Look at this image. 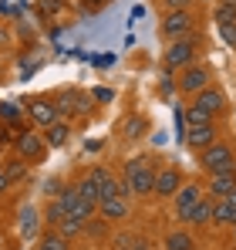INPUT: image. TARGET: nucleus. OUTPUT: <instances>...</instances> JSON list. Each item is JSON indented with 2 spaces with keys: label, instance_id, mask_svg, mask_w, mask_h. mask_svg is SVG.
<instances>
[{
  "label": "nucleus",
  "instance_id": "nucleus-1",
  "mask_svg": "<svg viewBox=\"0 0 236 250\" xmlns=\"http://www.w3.org/2000/svg\"><path fill=\"white\" fill-rule=\"evenodd\" d=\"M156 172H158V156L138 152L121 163V186L132 200H149L156 189Z\"/></svg>",
  "mask_w": 236,
  "mask_h": 250
},
{
  "label": "nucleus",
  "instance_id": "nucleus-2",
  "mask_svg": "<svg viewBox=\"0 0 236 250\" xmlns=\"http://www.w3.org/2000/svg\"><path fill=\"white\" fill-rule=\"evenodd\" d=\"M206 54V38H202V31L196 34H189V38H179V41H165L162 47V71H182L186 64H193Z\"/></svg>",
  "mask_w": 236,
  "mask_h": 250
},
{
  "label": "nucleus",
  "instance_id": "nucleus-3",
  "mask_svg": "<svg viewBox=\"0 0 236 250\" xmlns=\"http://www.w3.org/2000/svg\"><path fill=\"white\" fill-rule=\"evenodd\" d=\"M196 31H202V21H199L196 7H193V10H169V14L158 17V38H162V44L189 38V34H196Z\"/></svg>",
  "mask_w": 236,
  "mask_h": 250
},
{
  "label": "nucleus",
  "instance_id": "nucleus-4",
  "mask_svg": "<svg viewBox=\"0 0 236 250\" xmlns=\"http://www.w3.org/2000/svg\"><path fill=\"white\" fill-rule=\"evenodd\" d=\"M58 112H61V119H68V122H84L91 112H95V95L91 91H84V88H61L58 95Z\"/></svg>",
  "mask_w": 236,
  "mask_h": 250
},
{
  "label": "nucleus",
  "instance_id": "nucleus-5",
  "mask_svg": "<svg viewBox=\"0 0 236 250\" xmlns=\"http://www.w3.org/2000/svg\"><path fill=\"white\" fill-rule=\"evenodd\" d=\"M209 84H216L213 82V68L199 58V61H193V64H186L182 71H176V91L189 102V98H196L199 91H206Z\"/></svg>",
  "mask_w": 236,
  "mask_h": 250
},
{
  "label": "nucleus",
  "instance_id": "nucleus-6",
  "mask_svg": "<svg viewBox=\"0 0 236 250\" xmlns=\"http://www.w3.org/2000/svg\"><path fill=\"white\" fill-rule=\"evenodd\" d=\"M199 156V169L209 176V172H226V169H236V146L233 139H216L213 146H206Z\"/></svg>",
  "mask_w": 236,
  "mask_h": 250
},
{
  "label": "nucleus",
  "instance_id": "nucleus-7",
  "mask_svg": "<svg viewBox=\"0 0 236 250\" xmlns=\"http://www.w3.org/2000/svg\"><path fill=\"white\" fill-rule=\"evenodd\" d=\"M14 156H20L24 163H31V166H40V163H47V152H51V146H47V139H44V132H34V128H20L14 139Z\"/></svg>",
  "mask_w": 236,
  "mask_h": 250
},
{
  "label": "nucleus",
  "instance_id": "nucleus-8",
  "mask_svg": "<svg viewBox=\"0 0 236 250\" xmlns=\"http://www.w3.org/2000/svg\"><path fill=\"white\" fill-rule=\"evenodd\" d=\"M20 105H24V115L31 119V125H38V128H47V125H54L61 119L54 95H27Z\"/></svg>",
  "mask_w": 236,
  "mask_h": 250
},
{
  "label": "nucleus",
  "instance_id": "nucleus-9",
  "mask_svg": "<svg viewBox=\"0 0 236 250\" xmlns=\"http://www.w3.org/2000/svg\"><path fill=\"white\" fill-rule=\"evenodd\" d=\"M202 196H206V186H202V183H196V179H193V183H182L179 193L169 200V203H172V220H176V223H189V216H193V209L199 207Z\"/></svg>",
  "mask_w": 236,
  "mask_h": 250
},
{
  "label": "nucleus",
  "instance_id": "nucleus-10",
  "mask_svg": "<svg viewBox=\"0 0 236 250\" xmlns=\"http://www.w3.org/2000/svg\"><path fill=\"white\" fill-rule=\"evenodd\" d=\"M186 183V176H182V169L176 166V163H158V172H156V189H152V196L156 200H172L176 193H179V186Z\"/></svg>",
  "mask_w": 236,
  "mask_h": 250
},
{
  "label": "nucleus",
  "instance_id": "nucleus-11",
  "mask_svg": "<svg viewBox=\"0 0 236 250\" xmlns=\"http://www.w3.org/2000/svg\"><path fill=\"white\" fill-rule=\"evenodd\" d=\"M44 230H47L44 227V209H38L34 203L20 207V213H17V233H20V240L24 244H34Z\"/></svg>",
  "mask_w": 236,
  "mask_h": 250
},
{
  "label": "nucleus",
  "instance_id": "nucleus-12",
  "mask_svg": "<svg viewBox=\"0 0 236 250\" xmlns=\"http://www.w3.org/2000/svg\"><path fill=\"white\" fill-rule=\"evenodd\" d=\"M58 200H61V207H64V213H68V216H75V220H84V223H88V220L98 213V207H95V203H88V200L81 196L75 183H71V186H64Z\"/></svg>",
  "mask_w": 236,
  "mask_h": 250
},
{
  "label": "nucleus",
  "instance_id": "nucleus-13",
  "mask_svg": "<svg viewBox=\"0 0 236 250\" xmlns=\"http://www.w3.org/2000/svg\"><path fill=\"white\" fill-rule=\"evenodd\" d=\"M98 216L108 220L112 227H115V223H125V220L132 216V196H128V193H118V196L98 200Z\"/></svg>",
  "mask_w": 236,
  "mask_h": 250
},
{
  "label": "nucleus",
  "instance_id": "nucleus-14",
  "mask_svg": "<svg viewBox=\"0 0 236 250\" xmlns=\"http://www.w3.org/2000/svg\"><path fill=\"white\" fill-rule=\"evenodd\" d=\"M189 102H193V105H199L202 112H209L213 119H219V115L230 108V98H226V91H223L219 84H209L206 91H199L196 98H189Z\"/></svg>",
  "mask_w": 236,
  "mask_h": 250
},
{
  "label": "nucleus",
  "instance_id": "nucleus-15",
  "mask_svg": "<svg viewBox=\"0 0 236 250\" xmlns=\"http://www.w3.org/2000/svg\"><path fill=\"white\" fill-rule=\"evenodd\" d=\"M216 139H223L216 122H209V125H186V146H189L193 152H202V149L213 146Z\"/></svg>",
  "mask_w": 236,
  "mask_h": 250
},
{
  "label": "nucleus",
  "instance_id": "nucleus-16",
  "mask_svg": "<svg viewBox=\"0 0 236 250\" xmlns=\"http://www.w3.org/2000/svg\"><path fill=\"white\" fill-rule=\"evenodd\" d=\"M202 186H206V196H213V200L230 196V193L236 189V169H226V172H209V176L202 179Z\"/></svg>",
  "mask_w": 236,
  "mask_h": 250
},
{
  "label": "nucleus",
  "instance_id": "nucleus-17",
  "mask_svg": "<svg viewBox=\"0 0 236 250\" xmlns=\"http://www.w3.org/2000/svg\"><path fill=\"white\" fill-rule=\"evenodd\" d=\"M162 250H196V230L186 227V223L165 230V237H162Z\"/></svg>",
  "mask_w": 236,
  "mask_h": 250
},
{
  "label": "nucleus",
  "instance_id": "nucleus-18",
  "mask_svg": "<svg viewBox=\"0 0 236 250\" xmlns=\"http://www.w3.org/2000/svg\"><path fill=\"white\" fill-rule=\"evenodd\" d=\"M118 135H121L125 142H142V139L149 135V119L138 115V112H128V115L118 122Z\"/></svg>",
  "mask_w": 236,
  "mask_h": 250
},
{
  "label": "nucleus",
  "instance_id": "nucleus-19",
  "mask_svg": "<svg viewBox=\"0 0 236 250\" xmlns=\"http://www.w3.org/2000/svg\"><path fill=\"white\" fill-rule=\"evenodd\" d=\"M71 135H75V122H68V119H58L54 125L44 128V139H47L51 149H64L71 142Z\"/></svg>",
  "mask_w": 236,
  "mask_h": 250
},
{
  "label": "nucleus",
  "instance_id": "nucleus-20",
  "mask_svg": "<svg viewBox=\"0 0 236 250\" xmlns=\"http://www.w3.org/2000/svg\"><path fill=\"white\" fill-rule=\"evenodd\" d=\"M213 213H216V200H213V196H202L199 207L193 209V216H189L186 227H193V230H206V227H213Z\"/></svg>",
  "mask_w": 236,
  "mask_h": 250
},
{
  "label": "nucleus",
  "instance_id": "nucleus-21",
  "mask_svg": "<svg viewBox=\"0 0 236 250\" xmlns=\"http://www.w3.org/2000/svg\"><path fill=\"white\" fill-rule=\"evenodd\" d=\"M34 250H75V240L64 237L61 230H44L34 240Z\"/></svg>",
  "mask_w": 236,
  "mask_h": 250
},
{
  "label": "nucleus",
  "instance_id": "nucleus-22",
  "mask_svg": "<svg viewBox=\"0 0 236 250\" xmlns=\"http://www.w3.org/2000/svg\"><path fill=\"white\" fill-rule=\"evenodd\" d=\"M236 223V203L230 196H223V200H216V213H213V227H219V230H230Z\"/></svg>",
  "mask_w": 236,
  "mask_h": 250
},
{
  "label": "nucleus",
  "instance_id": "nucleus-23",
  "mask_svg": "<svg viewBox=\"0 0 236 250\" xmlns=\"http://www.w3.org/2000/svg\"><path fill=\"white\" fill-rule=\"evenodd\" d=\"M40 209H44V227H47V230H58V223L68 216L64 207H61V200H47Z\"/></svg>",
  "mask_w": 236,
  "mask_h": 250
},
{
  "label": "nucleus",
  "instance_id": "nucleus-24",
  "mask_svg": "<svg viewBox=\"0 0 236 250\" xmlns=\"http://www.w3.org/2000/svg\"><path fill=\"white\" fill-rule=\"evenodd\" d=\"M3 169H7V176L14 179V186H17V183H24V179L31 176V163H24L20 156H14V159H7V163H3Z\"/></svg>",
  "mask_w": 236,
  "mask_h": 250
},
{
  "label": "nucleus",
  "instance_id": "nucleus-25",
  "mask_svg": "<svg viewBox=\"0 0 236 250\" xmlns=\"http://www.w3.org/2000/svg\"><path fill=\"white\" fill-rule=\"evenodd\" d=\"M182 122L186 125H209V122H216V119H213L209 112H202L199 105L189 102V105H182Z\"/></svg>",
  "mask_w": 236,
  "mask_h": 250
},
{
  "label": "nucleus",
  "instance_id": "nucleus-26",
  "mask_svg": "<svg viewBox=\"0 0 236 250\" xmlns=\"http://www.w3.org/2000/svg\"><path fill=\"white\" fill-rule=\"evenodd\" d=\"M20 119H27V115H24V105L17 108L14 102H3V98H0V122L3 125H20Z\"/></svg>",
  "mask_w": 236,
  "mask_h": 250
},
{
  "label": "nucleus",
  "instance_id": "nucleus-27",
  "mask_svg": "<svg viewBox=\"0 0 236 250\" xmlns=\"http://www.w3.org/2000/svg\"><path fill=\"white\" fill-rule=\"evenodd\" d=\"M75 186H78V193L84 196V200H88V203H95V207H98V200H101V189H98V183H95L91 176H81Z\"/></svg>",
  "mask_w": 236,
  "mask_h": 250
},
{
  "label": "nucleus",
  "instance_id": "nucleus-28",
  "mask_svg": "<svg viewBox=\"0 0 236 250\" xmlns=\"http://www.w3.org/2000/svg\"><path fill=\"white\" fill-rule=\"evenodd\" d=\"M58 230H61L64 237L78 240V237H84V220H75V216H64V220L58 223Z\"/></svg>",
  "mask_w": 236,
  "mask_h": 250
},
{
  "label": "nucleus",
  "instance_id": "nucleus-29",
  "mask_svg": "<svg viewBox=\"0 0 236 250\" xmlns=\"http://www.w3.org/2000/svg\"><path fill=\"white\" fill-rule=\"evenodd\" d=\"M199 0H156V7L162 14H169V10H193Z\"/></svg>",
  "mask_w": 236,
  "mask_h": 250
},
{
  "label": "nucleus",
  "instance_id": "nucleus-30",
  "mask_svg": "<svg viewBox=\"0 0 236 250\" xmlns=\"http://www.w3.org/2000/svg\"><path fill=\"white\" fill-rule=\"evenodd\" d=\"M38 7H40L44 17H58V14L68 7V0H38Z\"/></svg>",
  "mask_w": 236,
  "mask_h": 250
},
{
  "label": "nucleus",
  "instance_id": "nucleus-31",
  "mask_svg": "<svg viewBox=\"0 0 236 250\" xmlns=\"http://www.w3.org/2000/svg\"><path fill=\"white\" fill-rule=\"evenodd\" d=\"M213 21H216V24H233V21H236V7H223V3H216Z\"/></svg>",
  "mask_w": 236,
  "mask_h": 250
},
{
  "label": "nucleus",
  "instance_id": "nucleus-32",
  "mask_svg": "<svg viewBox=\"0 0 236 250\" xmlns=\"http://www.w3.org/2000/svg\"><path fill=\"white\" fill-rule=\"evenodd\" d=\"M10 47H14V27L7 21H0V54L10 51Z\"/></svg>",
  "mask_w": 236,
  "mask_h": 250
},
{
  "label": "nucleus",
  "instance_id": "nucleus-33",
  "mask_svg": "<svg viewBox=\"0 0 236 250\" xmlns=\"http://www.w3.org/2000/svg\"><path fill=\"white\" fill-rule=\"evenodd\" d=\"M158 95H179V91H176V75H172V71H162V78H158Z\"/></svg>",
  "mask_w": 236,
  "mask_h": 250
},
{
  "label": "nucleus",
  "instance_id": "nucleus-34",
  "mask_svg": "<svg viewBox=\"0 0 236 250\" xmlns=\"http://www.w3.org/2000/svg\"><path fill=\"white\" fill-rule=\"evenodd\" d=\"M216 31H219V38L230 44V47H236V21L233 24H216Z\"/></svg>",
  "mask_w": 236,
  "mask_h": 250
},
{
  "label": "nucleus",
  "instance_id": "nucleus-35",
  "mask_svg": "<svg viewBox=\"0 0 236 250\" xmlns=\"http://www.w3.org/2000/svg\"><path fill=\"white\" fill-rule=\"evenodd\" d=\"M61 189H64V183H61V179H47V183H44V196H47V200H58V196H61Z\"/></svg>",
  "mask_w": 236,
  "mask_h": 250
},
{
  "label": "nucleus",
  "instance_id": "nucleus-36",
  "mask_svg": "<svg viewBox=\"0 0 236 250\" xmlns=\"http://www.w3.org/2000/svg\"><path fill=\"white\" fill-rule=\"evenodd\" d=\"M112 0H81V10L84 14H95V10H101V7H108Z\"/></svg>",
  "mask_w": 236,
  "mask_h": 250
},
{
  "label": "nucleus",
  "instance_id": "nucleus-37",
  "mask_svg": "<svg viewBox=\"0 0 236 250\" xmlns=\"http://www.w3.org/2000/svg\"><path fill=\"white\" fill-rule=\"evenodd\" d=\"M10 189H14V179H10V176H7V169L0 166V196H7V193H10Z\"/></svg>",
  "mask_w": 236,
  "mask_h": 250
},
{
  "label": "nucleus",
  "instance_id": "nucleus-38",
  "mask_svg": "<svg viewBox=\"0 0 236 250\" xmlns=\"http://www.w3.org/2000/svg\"><path fill=\"white\" fill-rule=\"evenodd\" d=\"M128 247L132 250H152V244H149L145 237H128Z\"/></svg>",
  "mask_w": 236,
  "mask_h": 250
},
{
  "label": "nucleus",
  "instance_id": "nucleus-39",
  "mask_svg": "<svg viewBox=\"0 0 236 250\" xmlns=\"http://www.w3.org/2000/svg\"><path fill=\"white\" fill-rule=\"evenodd\" d=\"M91 95H95V102H112L115 98V91H108V88H95Z\"/></svg>",
  "mask_w": 236,
  "mask_h": 250
},
{
  "label": "nucleus",
  "instance_id": "nucleus-40",
  "mask_svg": "<svg viewBox=\"0 0 236 250\" xmlns=\"http://www.w3.org/2000/svg\"><path fill=\"white\" fill-rule=\"evenodd\" d=\"M142 14H145V7H135V10H132V17H128V21H132V24H135V21H142Z\"/></svg>",
  "mask_w": 236,
  "mask_h": 250
},
{
  "label": "nucleus",
  "instance_id": "nucleus-41",
  "mask_svg": "<svg viewBox=\"0 0 236 250\" xmlns=\"http://www.w3.org/2000/svg\"><path fill=\"white\" fill-rule=\"evenodd\" d=\"M226 237H230V244H233V250H236V223L230 227V230H226Z\"/></svg>",
  "mask_w": 236,
  "mask_h": 250
},
{
  "label": "nucleus",
  "instance_id": "nucleus-42",
  "mask_svg": "<svg viewBox=\"0 0 236 250\" xmlns=\"http://www.w3.org/2000/svg\"><path fill=\"white\" fill-rule=\"evenodd\" d=\"M216 3H223V7H236V0H216Z\"/></svg>",
  "mask_w": 236,
  "mask_h": 250
},
{
  "label": "nucleus",
  "instance_id": "nucleus-43",
  "mask_svg": "<svg viewBox=\"0 0 236 250\" xmlns=\"http://www.w3.org/2000/svg\"><path fill=\"white\" fill-rule=\"evenodd\" d=\"M0 135H3V125H0Z\"/></svg>",
  "mask_w": 236,
  "mask_h": 250
},
{
  "label": "nucleus",
  "instance_id": "nucleus-44",
  "mask_svg": "<svg viewBox=\"0 0 236 250\" xmlns=\"http://www.w3.org/2000/svg\"><path fill=\"white\" fill-rule=\"evenodd\" d=\"M0 250H3V247H0Z\"/></svg>",
  "mask_w": 236,
  "mask_h": 250
}]
</instances>
